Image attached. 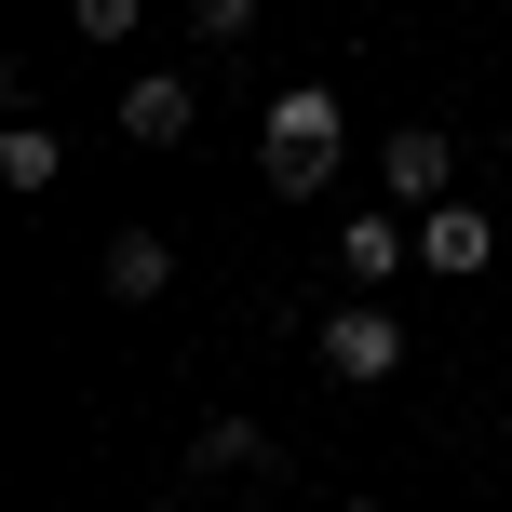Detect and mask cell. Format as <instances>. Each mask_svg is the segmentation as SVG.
Here are the masks:
<instances>
[{"instance_id": "1", "label": "cell", "mask_w": 512, "mask_h": 512, "mask_svg": "<svg viewBox=\"0 0 512 512\" xmlns=\"http://www.w3.org/2000/svg\"><path fill=\"white\" fill-rule=\"evenodd\" d=\"M337 135H351V122H337V95H324V81H283V95H270V122H256V162H270V189H297V203H310V189L337 176Z\"/></svg>"}, {"instance_id": "2", "label": "cell", "mask_w": 512, "mask_h": 512, "mask_svg": "<svg viewBox=\"0 0 512 512\" xmlns=\"http://www.w3.org/2000/svg\"><path fill=\"white\" fill-rule=\"evenodd\" d=\"M310 351H324V378H351V391H378V378H405V310H391V297H337V310H324V337H310Z\"/></svg>"}, {"instance_id": "3", "label": "cell", "mask_w": 512, "mask_h": 512, "mask_svg": "<svg viewBox=\"0 0 512 512\" xmlns=\"http://www.w3.org/2000/svg\"><path fill=\"white\" fill-rule=\"evenodd\" d=\"M189 122H203V81H189V68L122 81V135H135V149H189Z\"/></svg>"}, {"instance_id": "4", "label": "cell", "mask_w": 512, "mask_h": 512, "mask_svg": "<svg viewBox=\"0 0 512 512\" xmlns=\"http://www.w3.org/2000/svg\"><path fill=\"white\" fill-rule=\"evenodd\" d=\"M486 203H432V216H418V270H445V283H472V270H486Z\"/></svg>"}, {"instance_id": "5", "label": "cell", "mask_w": 512, "mask_h": 512, "mask_svg": "<svg viewBox=\"0 0 512 512\" xmlns=\"http://www.w3.org/2000/svg\"><path fill=\"white\" fill-rule=\"evenodd\" d=\"M378 176L405 189L418 216H432V203H445V176H459V149H445V122H405V135H391V162H378Z\"/></svg>"}, {"instance_id": "6", "label": "cell", "mask_w": 512, "mask_h": 512, "mask_svg": "<svg viewBox=\"0 0 512 512\" xmlns=\"http://www.w3.org/2000/svg\"><path fill=\"white\" fill-rule=\"evenodd\" d=\"M95 283H108V297H162V283H176V243H162V230H108V256H95Z\"/></svg>"}, {"instance_id": "7", "label": "cell", "mask_w": 512, "mask_h": 512, "mask_svg": "<svg viewBox=\"0 0 512 512\" xmlns=\"http://www.w3.org/2000/svg\"><path fill=\"white\" fill-rule=\"evenodd\" d=\"M337 270H351L364 297H378V283L405 270V216H351V230H337Z\"/></svg>"}, {"instance_id": "8", "label": "cell", "mask_w": 512, "mask_h": 512, "mask_svg": "<svg viewBox=\"0 0 512 512\" xmlns=\"http://www.w3.org/2000/svg\"><path fill=\"white\" fill-rule=\"evenodd\" d=\"M189 472H270V432L256 418H203L189 432Z\"/></svg>"}, {"instance_id": "9", "label": "cell", "mask_w": 512, "mask_h": 512, "mask_svg": "<svg viewBox=\"0 0 512 512\" xmlns=\"http://www.w3.org/2000/svg\"><path fill=\"white\" fill-rule=\"evenodd\" d=\"M54 176H68V149H54L41 122H14V135H0V189H54Z\"/></svg>"}, {"instance_id": "10", "label": "cell", "mask_w": 512, "mask_h": 512, "mask_svg": "<svg viewBox=\"0 0 512 512\" xmlns=\"http://www.w3.org/2000/svg\"><path fill=\"white\" fill-rule=\"evenodd\" d=\"M135 14H149V0H68V27H81V41H135Z\"/></svg>"}, {"instance_id": "11", "label": "cell", "mask_w": 512, "mask_h": 512, "mask_svg": "<svg viewBox=\"0 0 512 512\" xmlns=\"http://www.w3.org/2000/svg\"><path fill=\"white\" fill-rule=\"evenodd\" d=\"M189 27L203 41H256V0H189Z\"/></svg>"}, {"instance_id": "12", "label": "cell", "mask_w": 512, "mask_h": 512, "mask_svg": "<svg viewBox=\"0 0 512 512\" xmlns=\"http://www.w3.org/2000/svg\"><path fill=\"white\" fill-rule=\"evenodd\" d=\"M337 512H378V499H337Z\"/></svg>"}]
</instances>
